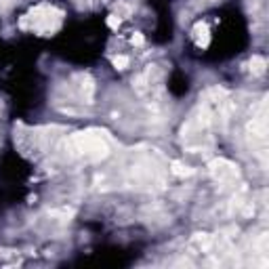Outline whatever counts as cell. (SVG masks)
I'll use <instances>...</instances> for the list:
<instances>
[{"instance_id": "cell-1", "label": "cell", "mask_w": 269, "mask_h": 269, "mask_svg": "<svg viewBox=\"0 0 269 269\" xmlns=\"http://www.w3.org/2000/svg\"><path fill=\"white\" fill-rule=\"evenodd\" d=\"M210 171H212V175L217 177V179H227V177H236L238 175V171H236V166L233 164H229V162H225V160H215L210 164Z\"/></svg>"}, {"instance_id": "cell-2", "label": "cell", "mask_w": 269, "mask_h": 269, "mask_svg": "<svg viewBox=\"0 0 269 269\" xmlns=\"http://www.w3.org/2000/svg\"><path fill=\"white\" fill-rule=\"evenodd\" d=\"M173 175H177V177H189V175H194V171L189 166H183L181 162H173Z\"/></svg>"}, {"instance_id": "cell-3", "label": "cell", "mask_w": 269, "mask_h": 269, "mask_svg": "<svg viewBox=\"0 0 269 269\" xmlns=\"http://www.w3.org/2000/svg\"><path fill=\"white\" fill-rule=\"evenodd\" d=\"M250 66H252V69L257 74H261L265 69V59H261V57H252V61H250Z\"/></svg>"}, {"instance_id": "cell-4", "label": "cell", "mask_w": 269, "mask_h": 269, "mask_svg": "<svg viewBox=\"0 0 269 269\" xmlns=\"http://www.w3.org/2000/svg\"><path fill=\"white\" fill-rule=\"evenodd\" d=\"M114 66L118 69H124L126 66H129V59H126V57H114Z\"/></svg>"}]
</instances>
